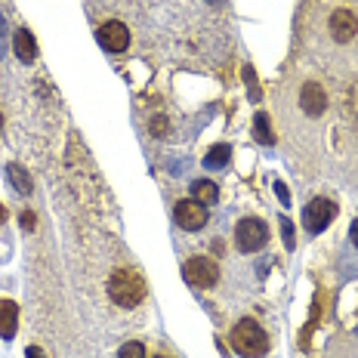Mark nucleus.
I'll return each instance as SVG.
<instances>
[{
    "instance_id": "nucleus-1",
    "label": "nucleus",
    "mask_w": 358,
    "mask_h": 358,
    "mask_svg": "<svg viewBox=\"0 0 358 358\" xmlns=\"http://www.w3.org/2000/svg\"><path fill=\"white\" fill-rule=\"evenodd\" d=\"M232 346L244 358H263L268 352V337L253 318H241L232 331Z\"/></svg>"
},
{
    "instance_id": "nucleus-2",
    "label": "nucleus",
    "mask_w": 358,
    "mask_h": 358,
    "mask_svg": "<svg viewBox=\"0 0 358 358\" xmlns=\"http://www.w3.org/2000/svg\"><path fill=\"white\" fill-rule=\"evenodd\" d=\"M108 296L117 306L130 309V306H139L145 296V281L139 278L136 272H115L108 281Z\"/></svg>"
},
{
    "instance_id": "nucleus-3",
    "label": "nucleus",
    "mask_w": 358,
    "mask_h": 358,
    "mask_svg": "<svg viewBox=\"0 0 358 358\" xmlns=\"http://www.w3.org/2000/svg\"><path fill=\"white\" fill-rule=\"evenodd\" d=\"M266 241H268V229L257 216H244L235 226V244L241 253H257L259 248H266Z\"/></svg>"
},
{
    "instance_id": "nucleus-4",
    "label": "nucleus",
    "mask_w": 358,
    "mask_h": 358,
    "mask_svg": "<svg viewBox=\"0 0 358 358\" xmlns=\"http://www.w3.org/2000/svg\"><path fill=\"white\" fill-rule=\"evenodd\" d=\"M182 275L192 287H213L220 281V266L207 257H192L189 263L182 266Z\"/></svg>"
},
{
    "instance_id": "nucleus-5",
    "label": "nucleus",
    "mask_w": 358,
    "mask_h": 358,
    "mask_svg": "<svg viewBox=\"0 0 358 358\" xmlns=\"http://www.w3.org/2000/svg\"><path fill=\"white\" fill-rule=\"evenodd\" d=\"M334 216H337V204H334L331 198H315L306 204L303 210V226L309 229L312 235H318L322 229H327V222H334Z\"/></svg>"
},
{
    "instance_id": "nucleus-6",
    "label": "nucleus",
    "mask_w": 358,
    "mask_h": 358,
    "mask_svg": "<svg viewBox=\"0 0 358 358\" xmlns=\"http://www.w3.org/2000/svg\"><path fill=\"white\" fill-rule=\"evenodd\" d=\"M176 222L185 232H198V229L207 226V207L198 204L195 198H185L176 204Z\"/></svg>"
},
{
    "instance_id": "nucleus-7",
    "label": "nucleus",
    "mask_w": 358,
    "mask_h": 358,
    "mask_svg": "<svg viewBox=\"0 0 358 358\" xmlns=\"http://www.w3.org/2000/svg\"><path fill=\"white\" fill-rule=\"evenodd\" d=\"M99 43L108 50V53H124L127 47H130V28L124 25V22H106V25H99Z\"/></svg>"
},
{
    "instance_id": "nucleus-8",
    "label": "nucleus",
    "mask_w": 358,
    "mask_h": 358,
    "mask_svg": "<svg viewBox=\"0 0 358 358\" xmlns=\"http://www.w3.org/2000/svg\"><path fill=\"white\" fill-rule=\"evenodd\" d=\"M331 31H334V37H337L340 43L352 41L355 31H358V19H355L349 10H337V13L331 16Z\"/></svg>"
},
{
    "instance_id": "nucleus-9",
    "label": "nucleus",
    "mask_w": 358,
    "mask_h": 358,
    "mask_svg": "<svg viewBox=\"0 0 358 358\" xmlns=\"http://www.w3.org/2000/svg\"><path fill=\"white\" fill-rule=\"evenodd\" d=\"M300 102H303V108L309 111V115H322L324 106H327V96H324V90L315 84V80H309V84H303L300 90Z\"/></svg>"
},
{
    "instance_id": "nucleus-10",
    "label": "nucleus",
    "mask_w": 358,
    "mask_h": 358,
    "mask_svg": "<svg viewBox=\"0 0 358 358\" xmlns=\"http://www.w3.org/2000/svg\"><path fill=\"white\" fill-rule=\"evenodd\" d=\"M16 324H19V306L13 300H0V337L13 340L16 337Z\"/></svg>"
},
{
    "instance_id": "nucleus-11",
    "label": "nucleus",
    "mask_w": 358,
    "mask_h": 358,
    "mask_svg": "<svg viewBox=\"0 0 358 358\" xmlns=\"http://www.w3.org/2000/svg\"><path fill=\"white\" fill-rule=\"evenodd\" d=\"M13 50H16V56L22 59V62H34L37 59V43L34 37L25 31V28H19L16 37H13Z\"/></svg>"
},
{
    "instance_id": "nucleus-12",
    "label": "nucleus",
    "mask_w": 358,
    "mask_h": 358,
    "mask_svg": "<svg viewBox=\"0 0 358 358\" xmlns=\"http://www.w3.org/2000/svg\"><path fill=\"white\" fill-rule=\"evenodd\" d=\"M192 198L198 201V204H204V207H210L220 201V189L210 182V179H198L195 185H192Z\"/></svg>"
},
{
    "instance_id": "nucleus-13",
    "label": "nucleus",
    "mask_w": 358,
    "mask_h": 358,
    "mask_svg": "<svg viewBox=\"0 0 358 358\" xmlns=\"http://www.w3.org/2000/svg\"><path fill=\"white\" fill-rule=\"evenodd\" d=\"M229 158H232V148H229V145H213L210 152H207L204 164H207V167H226Z\"/></svg>"
},
{
    "instance_id": "nucleus-14",
    "label": "nucleus",
    "mask_w": 358,
    "mask_h": 358,
    "mask_svg": "<svg viewBox=\"0 0 358 358\" xmlns=\"http://www.w3.org/2000/svg\"><path fill=\"white\" fill-rule=\"evenodd\" d=\"M6 173L13 176V185H16L22 195H28V192H31V179H28V173L19 167V164H10V167H6Z\"/></svg>"
},
{
    "instance_id": "nucleus-15",
    "label": "nucleus",
    "mask_w": 358,
    "mask_h": 358,
    "mask_svg": "<svg viewBox=\"0 0 358 358\" xmlns=\"http://www.w3.org/2000/svg\"><path fill=\"white\" fill-rule=\"evenodd\" d=\"M257 139L259 143H266V145H272V133H268V117L259 111L257 115Z\"/></svg>"
},
{
    "instance_id": "nucleus-16",
    "label": "nucleus",
    "mask_w": 358,
    "mask_h": 358,
    "mask_svg": "<svg viewBox=\"0 0 358 358\" xmlns=\"http://www.w3.org/2000/svg\"><path fill=\"white\" fill-rule=\"evenodd\" d=\"M117 358H145L143 343H124L121 352H117Z\"/></svg>"
},
{
    "instance_id": "nucleus-17",
    "label": "nucleus",
    "mask_w": 358,
    "mask_h": 358,
    "mask_svg": "<svg viewBox=\"0 0 358 358\" xmlns=\"http://www.w3.org/2000/svg\"><path fill=\"white\" fill-rule=\"evenodd\" d=\"M28 358H43V352L37 346H28Z\"/></svg>"
},
{
    "instance_id": "nucleus-18",
    "label": "nucleus",
    "mask_w": 358,
    "mask_h": 358,
    "mask_svg": "<svg viewBox=\"0 0 358 358\" xmlns=\"http://www.w3.org/2000/svg\"><path fill=\"white\" fill-rule=\"evenodd\" d=\"M352 244H355V248H358V220L352 222Z\"/></svg>"
},
{
    "instance_id": "nucleus-19",
    "label": "nucleus",
    "mask_w": 358,
    "mask_h": 358,
    "mask_svg": "<svg viewBox=\"0 0 358 358\" xmlns=\"http://www.w3.org/2000/svg\"><path fill=\"white\" fill-rule=\"evenodd\" d=\"M0 127H3V115H0Z\"/></svg>"
},
{
    "instance_id": "nucleus-20",
    "label": "nucleus",
    "mask_w": 358,
    "mask_h": 358,
    "mask_svg": "<svg viewBox=\"0 0 358 358\" xmlns=\"http://www.w3.org/2000/svg\"><path fill=\"white\" fill-rule=\"evenodd\" d=\"M0 220H3V210H0Z\"/></svg>"
},
{
    "instance_id": "nucleus-21",
    "label": "nucleus",
    "mask_w": 358,
    "mask_h": 358,
    "mask_svg": "<svg viewBox=\"0 0 358 358\" xmlns=\"http://www.w3.org/2000/svg\"><path fill=\"white\" fill-rule=\"evenodd\" d=\"M155 358H164V355H155Z\"/></svg>"
}]
</instances>
